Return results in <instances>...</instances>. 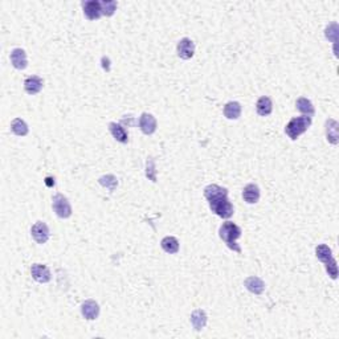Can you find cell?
I'll return each instance as SVG.
<instances>
[{
    "instance_id": "cell-2",
    "label": "cell",
    "mask_w": 339,
    "mask_h": 339,
    "mask_svg": "<svg viewBox=\"0 0 339 339\" xmlns=\"http://www.w3.org/2000/svg\"><path fill=\"white\" fill-rule=\"evenodd\" d=\"M241 233L243 230L237 224H235L233 222H226L223 223L220 229H219V236L220 239L226 244V247L233 251L236 253H241V247L237 244V240L241 237Z\"/></svg>"
},
{
    "instance_id": "cell-16",
    "label": "cell",
    "mask_w": 339,
    "mask_h": 339,
    "mask_svg": "<svg viewBox=\"0 0 339 339\" xmlns=\"http://www.w3.org/2000/svg\"><path fill=\"white\" fill-rule=\"evenodd\" d=\"M326 140L331 144H338L339 142V125L333 118L326 121Z\"/></svg>"
},
{
    "instance_id": "cell-1",
    "label": "cell",
    "mask_w": 339,
    "mask_h": 339,
    "mask_svg": "<svg viewBox=\"0 0 339 339\" xmlns=\"http://www.w3.org/2000/svg\"><path fill=\"white\" fill-rule=\"evenodd\" d=\"M204 198L208 200L209 208L215 215L222 219H229L233 216L235 208L228 199V190L218 184H208L204 188Z\"/></svg>"
},
{
    "instance_id": "cell-3",
    "label": "cell",
    "mask_w": 339,
    "mask_h": 339,
    "mask_svg": "<svg viewBox=\"0 0 339 339\" xmlns=\"http://www.w3.org/2000/svg\"><path fill=\"white\" fill-rule=\"evenodd\" d=\"M315 256H317L318 260L325 264L326 272L330 276V279L337 280V277H338V266H337V261L333 257L330 247L326 245V244H319L315 248Z\"/></svg>"
},
{
    "instance_id": "cell-7",
    "label": "cell",
    "mask_w": 339,
    "mask_h": 339,
    "mask_svg": "<svg viewBox=\"0 0 339 339\" xmlns=\"http://www.w3.org/2000/svg\"><path fill=\"white\" fill-rule=\"evenodd\" d=\"M176 52L182 60H190L195 55V43L188 37H184L176 45Z\"/></svg>"
},
{
    "instance_id": "cell-8",
    "label": "cell",
    "mask_w": 339,
    "mask_h": 339,
    "mask_svg": "<svg viewBox=\"0 0 339 339\" xmlns=\"http://www.w3.org/2000/svg\"><path fill=\"white\" fill-rule=\"evenodd\" d=\"M30 274H32L33 280L40 283H47L52 279V274H51L48 266L43 265V264H33L30 266Z\"/></svg>"
},
{
    "instance_id": "cell-21",
    "label": "cell",
    "mask_w": 339,
    "mask_h": 339,
    "mask_svg": "<svg viewBox=\"0 0 339 339\" xmlns=\"http://www.w3.org/2000/svg\"><path fill=\"white\" fill-rule=\"evenodd\" d=\"M296 108L300 113H302L304 115H308V117H313L314 113H315L313 102L310 100H308V98H305V97H300V98L296 101Z\"/></svg>"
},
{
    "instance_id": "cell-10",
    "label": "cell",
    "mask_w": 339,
    "mask_h": 339,
    "mask_svg": "<svg viewBox=\"0 0 339 339\" xmlns=\"http://www.w3.org/2000/svg\"><path fill=\"white\" fill-rule=\"evenodd\" d=\"M138 123H140V129L143 134L151 135L157 131V126H158L157 119H155V117H154L152 114L143 113L140 117Z\"/></svg>"
},
{
    "instance_id": "cell-5",
    "label": "cell",
    "mask_w": 339,
    "mask_h": 339,
    "mask_svg": "<svg viewBox=\"0 0 339 339\" xmlns=\"http://www.w3.org/2000/svg\"><path fill=\"white\" fill-rule=\"evenodd\" d=\"M52 208L58 218L68 219L72 216V205H70L68 198L62 194H56L53 196Z\"/></svg>"
},
{
    "instance_id": "cell-9",
    "label": "cell",
    "mask_w": 339,
    "mask_h": 339,
    "mask_svg": "<svg viewBox=\"0 0 339 339\" xmlns=\"http://www.w3.org/2000/svg\"><path fill=\"white\" fill-rule=\"evenodd\" d=\"M84 15L89 20H98L102 15V8H101V1L98 0H89L83 3Z\"/></svg>"
},
{
    "instance_id": "cell-25",
    "label": "cell",
    "mask_w": 339,
    "mask_h": 339,
    "mask_svg": "<svg viewBox=\"0 0 339 339\" xmlns=\"http://www.w3.org/2000/svg\"><path fill=\"white\" fill-rule=\"evenodd\" d=\"M325 36H326L327 40H330L331 43H334V45H337L338 43V37H339V28L337 23H331L329 26L326 27L325 29Z\"/></svg>"
},
{
    "instance_id": "cell-26",
    "label": "cell",
    "mask_w": 339,
    "mask_h": 339,
    "mask_svg": "<svg viewBox=\"0 0 339 339\" xmlns=\"http://www.w3.org/2000/svg\"><path fill=\"white\" fill-rule=\"evenodd\" d=\"M117 1H114V0H104V1H101L102 15H105V16H113L114 12L117 11Z\"/></svg>"
},
{
    "instance_id": "cell-15",
    "label": "cell",
    "mask_w": 339,
    "mask_h": 339,
    "mask_svg": "<svg viewBox=\"0 0 339 339\" xmlns=\"http://www.w3.org/2000/svg\"><path fill=\"white\" fill-rule=\"evenodd\" d=\"M243 198L248 204H256L260 200V188L254 183L247 184L243 190Z\"/></svg>"
},
{
    "instance_id": "cell-27",
    "label": "cell",
    "mask_w": 339,
    "mask_h": 339,
    "mask_svg": "<svg viewBox=\"0 0 339 339\" xmlns=\"http://www.w3.org/2000/svg\"><path fill=\"white\" fill-rule=\"evenodd\" d=\"M146 176L151 182H157V170H155V162L152 158H148L146 162Z\"/></svg>"
},
{
    "instance_id": "cell-22",
    "label": "cell",
    "mask_w": 339,
    "mask_h": 339,
    "mask_svg": "<svg viewBox=\"0 0 339 339\" xmlns=\"http://www.w3.org/2000/svg\"><path fill=\"white\" fill-rule=\"evenodd\" d=\"M161 247L166 253H170V254H175L179 252V241L174 236L163 237L161 241Z\"/></svg>"
},
{
    "instance_id": "cell-23",
    "label": "cell",
    "mask_w": 339,
    "mask_h": 339,
    "mask_svg": "<svg viewBox=\"0 0 339 339\" xmlns=\"http://www.w3.org/2000/svg\"><path fill=\"white\" fill-rule=\"evenodd\" d=\"M11 131L15 135H18V137H26L29 133V127L26 123V121H23L22 118H15L11 122Z\"/></svg>"
},
{
    "instance_id": "cell-17",
    "label": "cell",
    "mask_w": 339,
    "mask_h": 339,
    "mask_svg": "<svg viewBox=\"0 0 339 339\" xmlns=\"http://www.w3.org/2000/svg\"><path fill=\"white\" fill-rule=\"evenodd\" d=\"M207 313L203 309H196L191 314V325L196 331L203 330L207 325Z\"/></svg>"
},
{
    "instance_id": "cell-11",
    "label": "cell",
    "mask_w": 339,
    "mask_h": 339,
    "mask_svg": "<svg viewBox=\"0 0 339 339\" xmlns=\"http://www.w3.org/2000/svg\"><path fill=\"white\" fill-rule=\"evenodd\" d=\"M9 60H11V64L13 65V68H16L19 70L26 69L28 66V58H27V53L24 49L22 48H15L11 51V55H9Z\"/></svg>"
},
{
    "instance_id": "cell-4",
    "label": "cell",
    "mask_w": 339,
    "mask_h": 339,
    "mask_svg": "<svg viewBox=\"0 0 339 339\" xmlns=\"http://www.w3.org/2000/svg\"><path fill=\"white\" fill-rule=\"evenodd\" d=\"M310 126H311V117H308V115L294 117L291 118L289 123L285 126V133L291 141H296L298 140L301 134L308 131Z\"/></svg>"
},
{
    "instance_id": "cell-19",
    "label": "cell",
    "mask_w": 339,
    "mask_h": 339,
    "mask_svg": "<svg viewBox=\"0 0 339 339\" xmlns=\"http://www.w3.org/2000/svg\"><path fill=\"white\" fill-rule=\"evenodd\" d=\"M256 110H257V114L261 115V117L270 115L272 112H273V102H272V100H270L269 97H266V96L260 97L256 104Z\"/></svg>"
},
{
    "instance_id": "cell-20",
    "label": "cell",
    "mask_w": 339,
    "mask_h": 339,
    "mask_svg": "<svg viewBox=\"0 0 339 339\" xmlns=\"http://www.w3.org/2000/svg\"><path fill=\"white\" fill-rule=\"evenodd\" d=\"M223 113L228 119H239L241 115V104L237 101H230L228 104H226Z\"/></svg>"
},
{
    "instance_id": "cell-28",
    "label": "cell",
    "mask_w": 339,
    "mask_h": 339,
    "mask_svg": "<svg viewBox=\"0 0 339 339\" xmlns=\"http://www.w3.org/2000/svg\"><path fill=\"white\" fill-rule=\"evenodd\" d=\"M101 62H102V68H104V70H106V72H110V60L109 57L104 56L102 58H101Z\"/></svg>"
},
{
    "instance_id": "cell-6",
    "label": "cell",
    "mask_w": 339,
    "mask_h": 339,
    "mask_svg": "<svg viewBox=\"0 0 339 339\" xmlns=\"http://www.w3.org/2000/svg\"><path fill=\"white\" fill-rule=\"evenodd\" d=\"M30 235H32V237H33V240H35L36 243L43 245V244H45L48 241L51 233H49V228L45 223L36 222L35 224L32 226V228H30Z\"/></svg>"
},
{
    "instance_id": "cell-24",
    "label": "cell",
    "mask_w": 339,
    "mask_h": 339,
    "mask_svg": "<svg viewBox=\"0 0 339 339\" xmlns=\"http://www.w3.org/2000/svg\"><path fill=\"white\" fill-rule=\"evenodd\" d=\"M98 183H100L102 187L109 190L110 192H113L118 186V179L114 175H104V176H101L98 179Z\"/></svg>"
},
{
    "instance_id": "cell-29",
    "label": "cell",
    "mask_w": 339,
    "mask_h": 339,
    "mask_svg": "<svg viewBox=\"0 0 339 339\" xmlns=\"http://www.w3.org/2000/svg\"><path fill=\"white\" fill-rule=\"evenodd\" d=\"M45 183H47V186H48V187H52V186H55V178L48 176V178L45 179Z\"/></svg>"
},
{
    "instance_id": "cell-18",
    "label": "cell",
    "mask_w": 339,
    "mask_h": 339,
    "mask_svg": "<svg viewBox=\"0 0 339 339\" xmlns=\"http://www.w3.org/2000/svg\"><path fill=\"white\" fill-rule=\"evenodd\" d=\"M109 130L112 133V135L114 137V140L119 142V143H127L129 141V135H127V131L125 130V127L122 126L121 123H117V122H110L109 123Z\"/></svg>"
},
{
    "instance_id": "cell-14",
    "label": "cell",
    "mask_w": 339,
    "mask_h": 339,
    "mask_svg": "<svg viewBox=\"0 0 339 339\" xmlns=\"http://www.w3.org/2000/svg\"><path fill=\"white\" fill-rule=\"evenodd\" d=\"M244 285L247 287V290L256 294V296H260L265 290V282L260 277H256V276H251L248 279H245Z\"/></svg>"
},
{
    "instance_id": "cell-12",
    "label": "cell",
    "mask_w": 339,
    "mask_h": 339,
    "mask_svg": "<svg viewBox=\"0 0 339 339\" xmlns=\"http://www.w3.org/2000/svg\"><path fill=\"white\" fill-rule=\"evenodd\" d=\"M81 314L87 321H94L100 315V305L96 301L86 300L81 305Z\"/></svg>"
},
{
    "instance_id": "cell-13",
    "label": "cell",
    "mask_w": 339,
    "mask_h": 339,
    "mask_svg": "<svg viewBox=\"0 0 339 339\" xmlns=\"http://www.w3.org/2000/svg\"><path fill=\"white\" fill-rule=\"evenodd\" d=\"M44 86V81L41 77L39 76H29L27 77L26 81H24V90L30 94V96H35L37 93L41 91Z\"/></svg>"
}]
</instances>
